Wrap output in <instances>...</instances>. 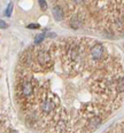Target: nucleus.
<instances>
[{"mask_svg": "<svg viewBox=\"0 0 124 133\" xmlns=\"http://www.w3.org/2000/svg\"><path fill=\"white\" fill-rule=\"evenodd\" d=\"M116 88L118 93H123L124 92V76H120L116 82Z\"/></svg>", "mask_w": 124, "mask_h": 133, "instance_id": "3", "label": "nucleus"}, {"mask_svg": "<svg viewBox=\"0 0 124 133\" xmlns=\"http://www.w3.org/2000/svg\"><path fill=\"white\" fill-rule=\"evenodd\" d=\"M74 2H75L76 5H83L85 2V0H73Z\"/></svg>", "mask_w": 124, "mask_h": 133, "instance_id": "9", "label": "nucleus"}, {"mask_svg": "<svg viewBox=\"0 0 124 133\" xmlns=\"http://www.w3.org/2000/svg\"><path fill=\"white\" fill-rule=\"evenodd\" d=\"M44 38H45V35H44V33L36 36V38H35V44H36V45H40V44L44 41Z\"/></svg>", "mask_w": 124, "mask_h": 133, "instance_id": "4", "label": "nucleus"}, {"mask_svg": "<svg viewBox=\"0 0 124 133\" xmlns=\"http://www.w3.org/2000/svg\"><path fill=\"white\" fill-rule=\"evenodd\" d=\"M12 12H13V4H12V2H9V4H8V6H7V8H6L5 15H6V16H10V15H12Z\"/></svg>", "mask_w": 124, "mask_h": 133, "instance_id": "5", "label": "nucleus"}, {"mask_svg": "<svg viewBox=\"0 0 124 133\" xmlns=\"http://www.w3.org/2000/svg\"><path fill=\"white\" fill-rule=\"evenodd\" d=\"M52 13H53V16L56 21H62L64 18V10L61 6H54L52 9Z\"/></svg>", "mask_w": 124, "mask_h": 133, "instance_id": "2", "label": "nucleus"}, {"mask_svg": "<svg viewBox=\"0 0 124 133\" xmlns=\"http://www.w3.org/2000/svg\"><path fill=\"white\" fill-rule=\"evenodd\" d=\"M38 2H39V7H40V9H43V10H46L47 9V2L45 1V0H38Z\"/></svg>", "mask_w": 124, "mask_h": 133, "instance_id": "6", "label": "nucleus"}, {"mask_svg": "<svg viewBox=\"0 0 124 133\" xmlns=\"http://www.w3.org/2000/svg\"><path fill=\"white\" fill-rule=\"evenodd\" d=\"M29 29H38L39 28V24H30V25H28Z\"/></svg>", "mask_w": 124, "mask_h": 133, "instance_id": "8", "label": "nucleus"}, {"mask_svg": "<svg viewBox=\"0 0 124 133\" xmlns=\"http://www.w3.org/2000/svg\"><path fill=\"white\" fill-rule=\"evenodd\" d=\"M69 25H70L71 29L77 30V29H81L84 25V23H83L82 18L78 17V16H71L70 20H69Z\"/></svg>", "mask_w": 124, "mask_h": 133, "instance_id": "1", "label": "nucleus"}, {"mask_svg": "<svg viewBox=\"0 0 124 133\" xmlns=\"http://www.w3.org/2000/svg\"><path fill=\"white\" fill-rule=\"evenodd\" d=\"M8 25H7V23L5 21H2V20H0V29H6Z\"/></svg>", "mask_w": 124, "mask_h": 133, "instance_id": "7", "label": "nucleus"}]
</instances>
